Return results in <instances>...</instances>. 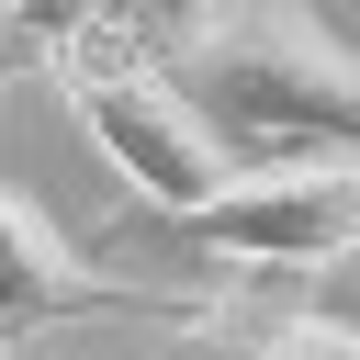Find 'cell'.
Here are the masks:
<instances>
[{
	"mask_svg": "<svg viewBox=\"0 0 360 360\" xmlns=\"http://www.w3.org/2000/svg\"><path fill=\"white\" fill-rule=\"evenodd\" d=\"M259 360H360V326H338V315H292V304H281V326L259 338Z\"/></svg>",
	"mask_w": 360,
	"mask_h": 360,
	"instance_id": "cell-6",
	"label": "cell"
},
{
	"mask_svg": "<svg viewBox=\"0 0 360 360\" xmlns=\"http://www.w3.org/2000/svg\"><path fill=\"white\" fill-rule=\"evenodd\" d=\"M191 304H202V292H180V281H112V270H90V259L0 180V338L68 326V315H169V326H191Z\"/></svg>",
	"mask_w": 360,
	"mask_h": 360,
	"instance_id": "cell-4",
	"label": "cell"
},
{
	"mask_svg": "<svg viewBox=\"0 0 360 360\" xmlns=\"http://www.w3.org/2000/svg\"><path fill=\"white\" fill-rule=\"evenodd\" d=\"M90 11H101V0H22V22H34V34H45V45H68V34H79V22H90Z\"/></svg>",
	"mask_w": 360,
	"mask_h": 360,
	"instance_id": "cell-8",
	"label": "cell"
},
{
	"mask_svg": "<svg viewBox=\"0 0 360 360\" xmlns=\"http://www.w3.org/2000/svg\"><path fill=\"white\" fill-rule=\"evenodd\" d=\"M169 79L225 146H259V169L270 158H360V56L304 0H225L169 56Z\"/></svg>",
	"mask_w": 360,
	"mask_h": 360,
	"instance_id": "cell-1",
	"label": "cell"
},
{
	"mask_svg": "<svg viewBox=\"0 0 360 360\" xmlns=\"http://www.w3.org/2000/svg\"><path fill=\"white\" fill-rule=\"evenodd\" d=\"M56 90H68V112H79V135L135 180V202L158 214V225H191V214H214L225 191H236V146L180 101V79L146 56V45H124L112 22H79L68 45H56V68H45Z\"/></svg>",
	"mask_w": 360,
	"mask_h": 360,
	"instance_id": "cell-2",
	"label": "cell"
},
{
	"mask_svg": "<svg viewBox=\"0 0 360 360\" xmlns=\"http://www.w3.org/2000/svg\"><path fill=\"white\" fill-rule=\"evenodd\" d=\"M180 248L214 259V270H259V281L338 270L360 248V158H270V169H236V191L214 214H191Z\"/></svg>",
	"mask_w": 360,
	"mask_h": 360,
	"instance_id": "cell-3",
	"label": "cell"
},
{
	"mask_svg": "<svg viewBox=\"0 0 360 360\" xmlns=\"http://www.w3.org/2000/svg\"><path fill=\"white\" fill-rule=\"evenodd\" d=\"M0 360H11V338H0Z\"/></svg>",
	"mask_w": 360,
	"mask_h": 360,
	"instance_id": "cell-9",
	"label": "cell"
},
{
	"mask_svg": "<svg viewBox=\"0 0 360 360\" xmlns=\"http://www.w3.org/2000/svg\"><path fill=\"white\" fill-rule=\"evenodd\" d=\"M34 68H56V45L22 22V0H0V90H11V79H34Z\"/></svg>",
	"mask_w": 360,
	"mask_h": 360,
	"instance_id": "cell-7",
	"label": "cell"
},
{
	"mask_svg": "<svg viewBox=\"0 0 360 360\" xmlns=\"http://www.w3.org/2000/svg\"><path fill=\"white\" fill-rule=\"evenodd\" d=\"M214 11H225V0H101L90 22H112L124 45H146V56L169 68V56H180V45H191V34L214 22Z\"/></svg>",
	"mask_w": 360,
	"mask_h": 360,
	"instance_id": "cell-5",
	"label": "cell"
}]
</instances>
